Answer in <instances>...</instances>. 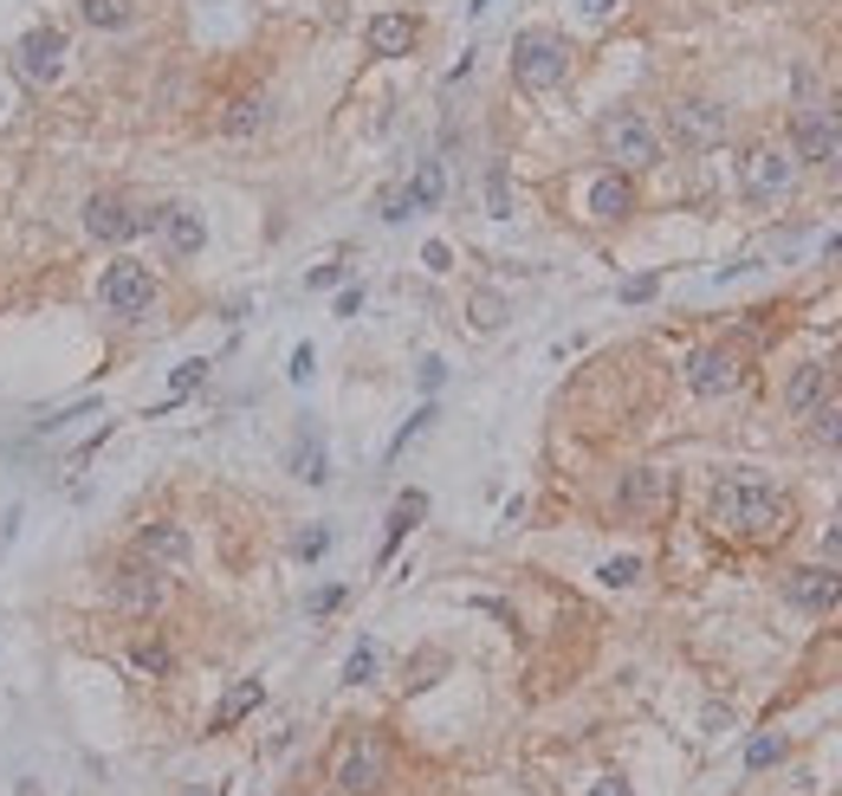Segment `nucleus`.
I'll return each mask as SVG.
<instances>
[{
	"label": "nucleus",
	"instance_id": "1",
	"mask_svg": "<svg viewBox=\"0 0 842 796\" xmlns=\"http://www.w3.org/2000/svg\"><path fill=\"white\" fill-rule=\"evenodd\" d=\"M713 525L732 531V537H752V544H778L784 531L798 525V512H791V493H778L771 480L726 473L713 486Z\"/></svg>",
	"mask_w": 842,
	"mask_h": 796
},
{
	"label": "nucleus",
	"instance_id": "2",
	"mask_svg": "<svg viewBox=\"0 0 842 796\" xmlns=\"http://www.w3.org/2000/svg\"><path fill=\"white\" fill-rule=\"evenodd\" d=\"M512 78H519V91H532V98L558 91V84L571 78V39L544 33V27L519 33V39H512Z\"/></svg>",
	"mask_w": 842,
	"mask_h": 796
},
{
	"label": "nucleus",
	"instance_id": "3",
	"mask_svg": "<svg viewBox=\"0 0 842 796\" xmlns=\"http://www.w3.org/2000/svg\"><path fill=\"white\" fill-rule=\"evenodd\" d=\"M739 189L752 208H771V201H784V194L798 189V155L784 150V143H752L745 162H739Z\"/></svg>",
	"mask_w": 842,
	"mask_h": 796
},
{
	"label": "nucleus",
	"instance_id": "4",
	"mask_svg": "<svg viewBox=\"0 0 842 796\" xmlns=\"http://www.w3.org/2000/svg\"><path fill=\"white\" fill-rule=\"evenodd\" d=\"M597 137H603V150H610V162L622 175H642V169L661 162V137H654V123L642 111H610Z\"/></svg>",
	"mask_w": 842,
	"mask_h": 796
},
{
	"label": "nucleus",
	"instance_id": "5",
	"mask_svg": "<svg viewBox=\"0 0 842 796\" xmlns=\"http://www.w3.org/2000/svg\"><path fill=\"white\" fill-rule=\"evenodd\" d=\"M111 603L123 615H156V608L169 603V583H162V570L143 564V557H117L111 564Z\"/></svg>",
	"mask_w": 842,
	"mask_h": 796
},
{
	"label": "nucleus",
	"instance_id": "6",
	"mask_svg": "<svg viewBox=\"0 0 842 796\" xmlns=\"http://www.w3.org/2000/svg\"><path fill=\"white\" fill-rule=\"evenodd\" d=\"M150 228H156V214H143L123 194H91L84 201V233L104 240V246H123V240H137V233H150Z\"/></svg>",
	"mask_w": 842,
	"mask_h": 796
},
{
	"label": "nucleus",
	"instance_id": "7",
	"mask_svg": "<svg viewBox=\"0 0 842 796\" xmlns=\"http://www.w3.org/2000/svg\"><path fill=\"white\" fill-rule=\"evenodd\" d=\"M98 299H104V311H111V318H143V311L156 304L150 265H137V260L104 265V279H98Z\"/></svg>",
	"mask_w": 842,
	"mask_h": 796
},
{
	"label": "nucleus",
	"instance_id": "8",
	"mask_svg": "<svg viewBox=\"0 0 842 796\" xmlns=\"http://www.w3.org/2000/svg\"><path fill=\"white\" fill-rule=\"evenodd\" d=\"M389 784V745L383 738H350L344 745V758H338V790L344 796H377Z\"/></svg>",
	"mask_w": 842,
	"mask_h": 796
},
{
	"label": "nucleus",
	"instance_id": "9",
	"mask_svg": "<svg viewBox=\"0 0 842 796\" xmlns=\"http://www.w3.org/2000/svg\"><path fill=\"white\" fill-rule=\"evenodd\" d=\"M668 137H674L681 150H720V143H726V111H720L713 98H681V104L668 111Z\"/></svg>",
	"mask_w": 842,
	"mask_h": 796
},
{
	"label": "nucleus",
	"instance_id": "10",
	"mask_svg": "<svg viewBox=\"0 0 842 796\" xmlns=\"http://www.w3.org/2000/svg\"><path fill=\"white\" fill-rule=\"evenodd\" d=\"M739 382H745V363H739V350H732V343H700V350L688 356V389H693V395H706V402H713V395H732Z\"/></svg>",
	"mask_w": 842,
	"mask_h": 796
},
{
	"label": "nucleus",
	"instance_id": "11",
	"mask_svg": "<svg viewBox=\"0 0 842 796\" xmlns=\"http://www.w3.org/2000/svg\"><path fill=\"white\" fill-rule=\"evenodd\" d=\"M668 505H674V473H661V466L622 473V493H615L622 518H668Z\"/></svg>",
	"mask_w": 842,
	"mask_h": 796
},
{
	"label": "nucleus",
	"instance_id": "12",
	"mask_svg": "<svg viewBox=\"0 0 842 796\" xmlns=\"http://www.w3.org/2000/svg\"><path fill=\"white\" fill-rule=\"evenodd\" d=\"M784 603L804 615H830L842 603V570L836 564H798L784 570Z\"/></svg>",
	"mask_w": 842,
	"mask_h": 796
},
{
	"label": "nucleus",
	"instance_id": "13",
	"mask_svg": "<svg viewBox=\"0 0 842 796\" xmlns=\"http://www.w3.org/2000/svg\"><path fill=\"white\" fill-rule=\"evenodd\" d=\"M13 72L27 78V84H52V78L66 72V33L59 27H33V33L13 46Z\"/></svg>",
	"mask_w": 842,
	"mask_h": 796
},
{
	"label": "nucleus",
	"instance_id": "14",
	"mask_svg": "<svg viewBox=\"0 0 842 796\" xmlns=\"http://www.w3.org/2000/svg\"><path fill=\"white\" fill-rule=\"evenodd\" d=\"M791 143H798V155L804 162H830L842 143V130L830 123V111L823 104H798V117H791Z\"/></svg>",
	"mask_w": 842,
	"mask_h": 796
},
{
	"label": "nucleus",
	"instance_id": "15",
	"mask_svg": "<svg viewBox=\"0 0 842 796\" xmlns=\"http://www.w3.org/2000/svg\"><path fill=\"white\" fill-rule=\"evenodd\" d=\"M137 557L156 570H182L189 564V531L176 525V518H156V525H143V537H137Z\"/></svg>",
	"mask_w": 842,
	"mask_h": 796
},
{
	"label": "nucleus",
	"instance_id": "16",
	"mask_svg": "<svg viewBox=\"0 0 842 796\" xmlns=\"http://www.w3.org/2000/svg\"><path fill=\"white\" fill-rule=\"evenodd\" d=\"M156 233H162V246H169L176 260H194V253L208 246V228H201L194 208H156Z\"/></svg>",
	"mask_w": 842,
	"mask_h": 796
},
{
	"label": "nucleus",
	"instance_id": "17",
	"mask_svg": "<svg viewBox=\"0 0 842 796\" xmlns=\"http://www.w3.org/2000/svg\"><path fill=\"white\" fill-rule=\"evenodd\" d=\"M590 214H597V221H629V214H635V189H629V175H622V169L597 175V189H590Z\"/></svg>",
	"mask_w": 842,
	"mask_h": 796
},
{
	"label": "nucleus",
	"instance_id": "18",
	"mask_svg": "<svg viewBox=\"0 0 842 796\" xmlns=\"http://www.w3.org/2000/svg\"><path fill=\"white\" fill-rule=\"evenodd\" d=\"M415 39H421V27L409 13H377V20H370V52H377V59H402Z\"/></svg>",
	"mask_w": 842,
	"mask_h": 796
},
{
	"label": "nucleus",
	"instance_id": "19",
	"mask_svg": "<svg viewBox=\"0 0 842 796\" xmlns=\"http://www.w3.org/2000/svg\"><path fill=\"white\" fill-rule=\"evenodd\" d=\"M823 395H830V370H823V363H804V370H791V382H784V409H791V415H810Z\"/></svg>",
	"mask_w": 842,
	"mask_h": 796
},
{
	"label": "nucleus",
	"instance_id": "20",
	"mask_svg": "<svg viewBox=\"0 0 842 796\" xmlns=\"http://www.w3.org/2000/svg\"><path fill=\"white\" fill-rule=\"evenodd\" d=\"M267 117H272V98L253 91V98H233V104H228L221 130H228V137H253V130H267Z\"/></svg>",
	"mask_w": 842,
	"mask_h": 796
},
{
	"label": "nucleus",
	"instance_id": "21",
	"mask_svg": "<svg viewBox=\"0 0 842 796\" xmlns=\"http://www.w3.org/2000/svg\"><path fill=\"white\" fill-rule=\"evenodd\" d=\"M78 20L98 27V33H117V27L137 20V0H78Z\"/></svg>",
	"mask_w": 842,
	"mask_h": 796
},
{
	"label": "nucleus",
	"instance_id": "22",
	"mask_svg": "<svg viewBox=\"0 0 842 796\" xmlns=\"http://www.w3.org/2000/svg\"><path fill=\"white\" fill-rule=\"evenodd\" d=\"M260 699H267V686H260V681H240V686L228 693V699H221V713H214V732H228V725H240L247 713H253V706H260Z\"/></svg>",
	"mask_w": 842,
	"mask_h": 796
},
{
	"label": "nucleus",
	"instance_id": "23",
	"mask_svg": "<svg viewBox=\"0 0 842 796\" xmlns=\"http://www.w3.org/2000/svg\"><path fill=\"white\" fill-rule=\"evenodd\" d=\"M421 512H428V498H421V493H402V498H395V512H389V537H383V564L395 557V544L409 537V525H415Z\"/></svg>",
	"mask_w": 842,
	"mask_h": 796
},
{
	"label": "nucleus",
	"instance_id": "24",
	"mask_svg": "<svg viewBox=\"0 0 842 796\" xmlns=\"http://www.w3.org/2000/svg\"><path fill=\"white\" fill-rule=\"evenodd\" d=\"M804 421H810V434H816L823 447H842V395H823Z\"/></svg>",
	"mask_w": 842,
	"mask_h": 796
},
{
	"label": "nucleus",
	"instance_id": "25",
	"mask_svg": "<svg viewBox=\"0 0 842 796\" xmlns=\"http://www.w3.org/2000/svg\"><path fill=\"white\" fill-rule=\"evenodd\" d=\"M292 466H299V480H305V486H324V480H331V473H324V441L305 434V441L292 447Z\"/></svg>",
	"mask_w": 842,
	"mask_h": 796
},
{
	"label": "nucleus",
	"instance_id": "26",
	"mask_svg": "<svg viewBox=\"0 0 842 796\" xmlns=\"http://www.w3.org/2000/svg\"><path fill=\"white\" fill-rule=\"evenodd\" d=\"M441 189H448L441 162H421V169H415V182H409V201H415V208H434V201H441Z\"/></svg>",
	"mask_w": 842,
	"mask_h": 796
},
{
	"label": "nucleus",
	"instance_id": "27",
	"mask_svg": "<svg viewBox=\"0 0 842 796\" xmlns=\"http://www.w3.org/2000/svg\"><path fill=\"white\" fill-rule=\"evenodd\" d=\"M377 667H383L377 642H357V654L344 661V681H350V686H370V681H377Z\"/></svg>",
	"mask_w": 842,
	"mask_h": 796
},
{
	"label": "nucleus",
	"instance_id": "28",
	"mask_svg": "<svg viewBox=\"0 0 842 796\" xmlns=\"http://www.w3.org/2000/svg\"><path fill=\"white\" fill-rule=\"evenodd\" d=\"M130 674L162 681V674H169V647H162V642H137V647H130Z\"/></svg>",
	"mask_w": 842,
	"mask_h": 796
},
{
	"label": "nucleus",
	"instance_id": "29",
	"mask_svg": "<svg viewBox=\"0 0 842 796\" xmlns=\"http://www.w3.org/2000/svg\"><path fill=\"white\" fill-rule=\"evenodd\" d=\"M597 576H603V583H610V590H629V583H635V576H642V557H610V564L597 570Z\"/></svg>",
	"mask_w": 842,
	"mask_h": 796
},
{
	"label": "nucleus",
	"instance_id": "30",
	"mask_svg": "<svg viewBox=\"0 0 842 796\" xmlns=\"http://www.w3.org/2000/svg\"><path fill=\"white\" fill-rule=\"evenodd\" d=\"M784 758V738H752L745 745V770H765V764H778Z\"/></svg>",
	"mask_w": 842,
	"mask_h": 796
},
{
	"label": "nucleus",
	"instance_id": "31",
	"mask_svg": "<svg viewBox=\"0 0 842 796\" xmlns=\"http://www.w3.org/2000/svg\"><path fill=\"white\" fill-rule=\"evenodd\" d=\"M324 544H331V531H324V525H311V531H299L292 557H299V564H311V557H324Z\"/></svg>",
	"mask_w": 842,
	"mask_h": 796
},
{
	"label": "nucleus",
	"instance_id": "32",
	"mask_svg": "<svg viewBox=\"0 0 842 796\" xmlns=\"http://www.w3.org/2000/svg\"><path fill=\"white\" fill-rule=\"evenodd\" d=\"M499 318H505V304H499L493 292H480V299H473V324H480V331H493Z\"/></svg>",
	"mask_w": 842,
	"mask_h": 796
},
{
	"label": "nucleus",
	"instance_id": "33",
	"mask_svg": "<svg viewBox=\"0 0 842 796\" xmlns=\"http://www.w3.org/2000/svg\"><path fill=\"white\" fill-rule=\"evenodd\" d=\"M428 421H434V409H415V415H409V427H402V434H395V441H389V460L402 454V447H409V441H415L421 427H428Z\"/></svg>",
	"mask_w": 842,
	"mask_h": 796
},
{
	"label": "nucleus",
	"instance_id": "34",
	"mask_svg": "<svg viewBox=\"0 0 842 796\" xmlns=\"http://www.w3.org/2000/svg\"><path fill=\"white\" fill-rule=\"evenodd\" d=\"M409 214H415L409 189H389V194H383V221H409Z\"/></svg>",
	"mask_w": 842,
	"mask_h": 796
},
{
	"label": "nucleus",
	"instance_id": "35",
	"mask_svg": "<svg viewBox=\"0 0 842 796\" xmlns=\"http://www.w3.org/2000/svg\"><path fill=\"white\" fill-rule=\"evenodd\" d=\"M654 285H661L654 272H642V279H629V285H622V304H642V299H654Z\"/></svg>",
	"mask_w": 842,
	"mask_h": 796
},
{
	"label": "nucleus",
	"instance_id": "36",
	"mask_svg": "<svg viewBox=\"0 0 842 796\" xmlns=\"http://www.w3.org/2000/svg\"><path fill=\"white\" fill-rule=\"evenodd\" d=\"M201 376H208V363H182V370H176V395H189V389H201Z\"/></svg>",
	"mask_w": 842,
	"mask_h": 796
},
{
	"label": "nucleus",
	"instance_id": "37",
	"mask_svg": "<svg viewBox=\"0 0 842 796\" xmlns=\"http://www.w3.org/2000/svg\"><path fill=\"white\" fill-rule=\"evenodd\" d=\"M441 382H448V363H441V356H428V363H421V389H428V395H434V389H441Z\"/></svg>",
	"mask_w": 842,
	"mask_h": 796
},
{
	"label": "nucleus",
	"instance_id": "38",
	"mask_svg": "<svg viewBox=\"0 0 842 796\" xmlns=\"http://www.w3.org/2000/svg\"><path fill=\"white\" fill-rule=\"evenodd\" d=\"M311 363H318L311 343H299V350H292V382H311Z\"/></svg>",
	"mask_w": 842,
	"mask_h": 796
},
{
	"label": "nucleus",
	"instance_id": "39",
	"mask_svg": "<svg viewBox=\"0 0 842 796\" xmlns=\"http://www.w3.org/2000/svg\"><path fill=\"white\" fill-rule=\"evenodd\" d=\"M823 551H830V564H842V518L823 525Z\"/></svg>",
	"mask_w": 842,
	"mask_h": 796
},
{
	"label": "nucleus",
	"instance_id": "40",
	"mask_svg": "<svg viewBox=\"0 0 842 796\" xmlns=\"http://www.w3.org/2000/svg\"><path fill=\"white\" fill-rule=\"evenodd\" d=\"M344 603V590H338V583H331V590H318V596H311V615H331V608Z\"/></svg>",
	"mask_w": 842,
	"mask_h": 796
},
{
	"label": "nucleus",
	"instance_id": "41",
	"mask_svg": "<svg viewBox=\"0 0 842 796\" xmlns=\"http://www.w3.org/2000/svg\"><path fill=\"white\" fill-rule=\"evenodd\" d=\"M487 194H493V214H505V175H499V169L487 175Z\"/></svg>",
	"mask_w": 842,
	"mask_h": 796
},
{
	"label": "nucleus",
	"instance_id": "42",
	"mask_svg": "<svg viewBox=\"0 0 842 796\" xmlns=\"http://www.w3.org/2000/svg\"><path fill=\"white\" fill-rule=\"evenodd\" d=\"M421 260L434 265V272H448V265H454V253H448V246H441V240H434V246H428V253H421Z\"/></svg>",
	"mask_w": 842,
	"mask_h": 796
},
{
	"label": "nucleus",
	"instance_id": "43",
	"mask_svg": "<svg viewBox=\"0 0 842 796\" xmlns=\"http://www.w3.org/2000/svg\"><path fill=\"white\" fill-rule=\"evenodd\" d=\"M590 796H635V790H629L622 777H603V784H597V790H590Z\"/></svg>",
	"mask_w": 842,
	"mask_h": 796
},
{
	"label": "nucleus",
	"instance_id": "44",
	"mask_svg": "<svg viewBox=\"0 0 842 796\" xmlns=\"http://www.w3.org/2000/svg\"><path fill=\"white\" fill-rule=\"evenodd\" d=\"M610 7H615V0H583V13H590V20H603Z\"/></svg>",
	"mask_w": 842,
	"mask_h": 796
},
{
	"label": "nucleus",
	"instance_id": "45",
	"mask_svg": "<svg viewBox=\"0 0 842 796\" xmlns=\"http://www.w3.org/2000/svg\"><path fill=\"white\" fill-rule=\"evenodd\" d=\"M182 796H221L214 784H182Z\"/></svg>",
	"mask_w": 842,
	"mask_h": 796
},
{
	"label": "nucleus",
	"instance_id": "46",
	"mask_svg": "<svg viewBox=\"0 0 842 796\" xmlns=\"http://www.w3.org/2000/svg\"><path fill=\"white\" fill-rule=\"evenodd\" d=\"M830 123H836V130H842V98H830Z\"/></svg>",
	"mask_w": 842,
	"mask_h": 796
},
{
	"label": "nucleus",
	"instance_id": "47",
	"mask_svg": "<svg viewBox=\"0 0 842 796\" xmlns=\"http://www.w3.org/2000/svg\"><path fill=\"white\" fill-rule=\"evenodd\" d=\"M830 382H836V389H842V350H836V363H830Z\"/></svg>",
	"mask_w": 842,
	"mask_h": 796
}]
</instances>
